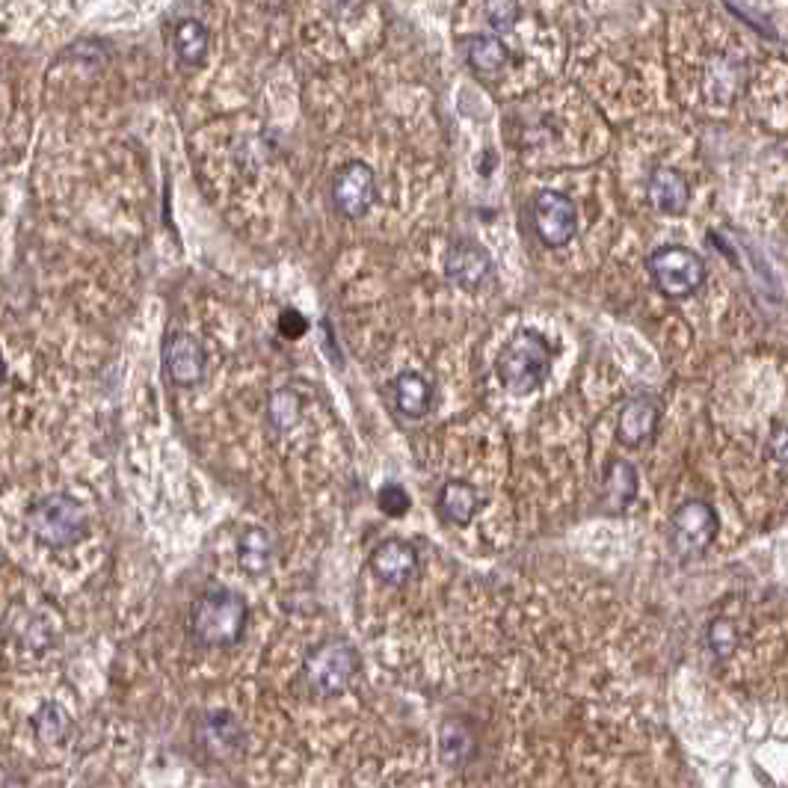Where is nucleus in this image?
Returning a JSON list of instances; mask_svg holds the SVG:
<instances>
[{"label": "nucleus", "mask_w": 788, "mask_h": 788, "mask_svg": "<svg viewBox=\"0 0 788 788\" xmlns=\"http://www.w3.org/2000/svg\"><path fill=\"white\" fill-rule=\"evenodd\" d=\"M250 607L229 587H208L190 607V631L202 647H234L246 631Z\"/></svg>", "instance_id": "nucleus-1"}, {"label": "nucleus", "mask_w": 788, "mask_h": 788, "mask_svg": "<svg viewBox=\"0 0 788 788\" xmlns=\"http://www.w3.org/2000/svg\"><path fill=\"white\" fill-rule=\"evenodd\" d=\"M27 531L39 540L42 546L71 548L90 534V515H86L78 498L66 496V493H51V496L31 505Z\"/></svg>", "instance_id": "nucleus-2"}, {"label": "nucleus", "mask_w": 788, "mask_h": 788, "mask_svg": "<svg viewBox=\"0 0 788 788\" xmlns=\"http://www.w3.org/2000/svg\"><path fill=\"white\" fill-rule=\"evenodd\" d=\"M498 380L513 394H531L543 389L552 376V350L543 335L519 333L513 335L498 356Z\"/></svg>", "instance_id": "nucleus-3"}, {"label": "nucleus", "mask_w": 788, "mask_h": 788, "mask_svg": "<svg viewBox=\"0 0 788 788\" xmlns=\"http://www.w3.org/2000/svg\"><path fill=\"white\" fill-rule=\"evenodd\" d=\"M359 656L347 640H326L305 656L303 685L317 699H329L344 694L354 685Z\"/></svg>", "instance_id": "nucleus-4"}, {"label": "nucleus", "mask_w": 788, "mask_h": 788, "mask_svg": "<svg viewBox=\"0 0 788 788\" xmlns=\"http://www.w3.org/2000/svg\"><path fill=\"white\" fill-rule=\"evenodd\" d=\"M649 276L664 297L685 300L706 282V262L685 246H661L649 255Z\"/></svg>", "instance_id": "nucleus-5"}, {"label": "nucleus", "mask_w": 788, "mask_h": 788, "mask_svg": "<svg viewBox=\"0 0 788 788\" xmlns=\"http://www.w3.org/2000/svg\"><path fill=\"white\" fill-rule=\"evenodd\" d=\"M718 536V515L706 501H687L670 519V546L676 555L697 557L703 555Z\"/></svg>", "instance_id": "nucleus-6"}, {"label": "nucleus", "mask_w": 788, "mask_h": 788, "mask_svg": "<svg viewBox=\"0 0 788 788\" xmlns=\"http://www.w3.org/2000/svg\"><path fill=\"white\" fill-rule=\"evenodd\" d=\"M531 217H534V229L540 234V241L552 246V250H560L566 243H572L578 232L576 205H572L569 196L557 190L536 193Z\"/></svg>", "instance_id": "nucleus-7"}, {"label": "nucleus", "mask_w": 788, "mask_h": 788, "mask_svg": "<svg viewBox=\"0 0 788 788\" xmlns=\"http://www.w3.org/2000/svg\"><path fill=\"white\" fill-rule=\"evenodd\" d=\"M376 199V182L371 166L362 161L344 163L333 178V202L347 220H362Z\"/></svg>", "instance_id": "nucleus-8"}, {"label": "nucleus", "mask_w": 788, "mask_h": 788, "mask_svg": "<svg viewBox=\"0 0 788 788\" xmlns=\"http://www.w3.org/2000/svg\"><path fill=\"white\" fill-rule=\"evenodd\" d=\"M448 279L460 285L463 291H480L493 282L496 276V264L489 258L484 246L475 241H460L448 250L445 258Z\"/></svg>", "instance_id": "nucleus-9"}, {"label": "nucleus", "mask_w": 788, "mask_h": 788, "mask_svg": "<svg viewBox=\"0 0 788 788\" xmlns=\"http://www.w3.org/2000/svg\"><path fill=\"white\" fill-rule=\"evenodd\" d=\"M199 744L211 758L217 762H229V758L241 756L243 744H246V732H243L241 720L234 718L232 711H208L199 720Z\"/></svg>", "instance_id": "nucleus-10"}, {"label": "nucleus", "mask_w": 788, "mask_h": 788, "mask_svg": "<svg viewBox=\"0 0 788 788\" xmlns=\"http://www.w3.org/2000/svg\"><path fill=\"white\" fill-rule=\"evenodd\" d=\"M163 368L175 385L190 389V385L202 383L205 376V350L202 344L196 341L187 333H172L163 344Z\"/></svg>", "instance_id": "nucleus-11"}, {"label": "nucleus", "mask_w": 788, "mask_h": 788, "mask_svg": "<svg viewBox=\"0 0 788 788\" xmlns=\"http://www.w3.org/2000/svg\"><path fill=\"white\" fill-rule=\"evenodd\" d=\"M371 569L383 584L404 587L418 576V552L413 543L392 536L371 552Z\"/></svg>", "instance_id": "nucleus-12"}, {"label": "nucleus", "mask_w": 788, "mask_h": 788, "mask_svg": "<svg viewBox=\"0 0 788 788\" xmlns=\"http://www.w3.org/2000/svg\"><path fill=\"white\" fill-rule=\"evenodd\" d=\"M658 421H661V404L652 394H637L619 413V442L631 448L644 445L656 436Z\"/></svg>", "instance_id": "nucleus-13"}, {"label": "nucleus", "mask_w": 788, "mask_h": 788, "mask_svg": "<svg viewBox=\"0 0 788 788\" xmlns=\"http://www.w3.org/2000/svg\"><path fill=\"white\" fill-rule=\"evenodd\" d=\"M647 193L652 208L661 213H670V217L685 213L687 202H691V187H687L685 175L679 170H670V166H658V170L649 175Z\"/></svg>", "instance_id": "nucleus-14"}, {"label": "nucleus", "mask_w": 788, "mask_h": 788, "mask_svg": "<svg viewBox=\"0 0 788 788\" xmlns=\"http://www.w3.org/2000/svg\"><path fill=\"white\" fill-rule=\"evenodd\" d=\"M436 507H439V513H442L445 522L463 528L475 519L477 507H480V493L472 484H465V480H448L442 486V493H439Z\"/></svg>", "instance_id": "nucleus-15"}, {"label": "nucleus", "mask_w": 788, "mask_h": 788, "mask_svg": "<svg viewBox=\"0 0 788 788\" xmlns=\"http://www.w3.org/2000/svg\"><path fill=\"white\" fill-rule=\"evenodd\" d=\"M394 404L406 418H425L433 406V385L430 380L415 371H404L394 380Z\"/></svg>", "instance_id": "nucleus-16"}, {"label": "nucleus", "mask_w": 788, "mask_h": 788, "mask_svg": "<svg viewBox=\"0 0 788 788\" xmlns=\"http://www.w3.org/2000/svg\"><path fill=\"white\" fill-rule=\"evenodd\" d=\"M274 536L264 528H246L237 540V564L246 576H264L274 566Z\"/></svg>", "instance_id": "nucleus-17"}, {"label": "nucleus", "mask_w": 788, "mask_h": 788, "mask_svg": "<svg viewBox=\"0 0 788 788\" xmlns=\"http://www.w3.org/2000/svg\"><path fill=\"white\" fill-rule=\"evenodd\" d=\"M635 496H637L635 465H628V463H623V460H617V463L607 468V475H605L607 507H611V510H626V507L635 501Z\"/></svg>", "instance_id": "nucleus-18"}, {"label": "nucleus", "mask_w": 788, "mask_h": 788, "mask_svg": "<svg viewBox=\"0 0 788 788\" xmlns=\"http://www.w3.org/2000/svg\"><path fill=\"white\" fill-rule=\"evenodd\" d=\"M172 48L178 54L184 66H199L208 51V31L199 21H182L172 33Z\"/></svg>", "instance_id": "nucleus-19"}, {"label": "nucleus", "mask_w": 788, "mask_h": 788, "mask_svg": "<svg viewBox=\"0 0 788 788\" xmlns=\"http://www.w3.org/2000/svg\"><path fill=\"white\" fill-rule=\"evenodd\" d=\"M33 732L42 744H62L71 732L69 711L60 703H45V706L33 715Z\"/></svg>", "instance_id": "nucleus-20"}, {"label": "nucleus", "mask_w": 788, "mask_h": 788, "mask_svg": "<svg viewBox=\"0 0 788 788\" xmlns=\"http://www.w3.org/2000/svg\"><path fill=\"white\" fill-rule=\"evenodd\" d=\"M468 62H472V69H475L477 74L493 78V74H498V71L505 69L507 62L505 45L498 39H489V36H480V39L472 42V48H468Z\"/></svg>", "instance_id": "nucleus-21"}, {"label": "nucleus", "mask_w": 788, "mask_h": 788, "mask_svg": "<svg viewBox=\"0 0 788 788\" xmlns=\"http://www.w3.org/2000/svg\"><path fill=\"white\" fill-rule=\"evenodd\" d=\"M267 418H270V425L276 430H291L297 421H300V397L291 392V389H279L274 392L270 397V404H267Z\"/></svg>", "instance_id": "nucleus-22"}, {"label": "nucleus", "mask_w": 788, "mask_h": 788, "mask_svg": "<svg viewBox=\"0 0 788 788\" xmlns=\"http://www.w3.org/2000/svg\"><path fill=\"white\" fill-rule=\"evenodd\" d=\"M468 753H472V738H468V732H465L460 723H448V727L442 729V756H445V762L463 765Z\"/></svg>", "instance_id": "nucleus-23"}, {"label": "nucleus", "mask_w": 788, "mask_h": 788, "mask_svg": "<svg viewBox=\"0 0 788 788\" xmlns=\"http://www.w3.org/2000/svg\"><path fill=\"white\" fill-rule=\"evenodd\" d=\"M486 19L498 33H505L519 21V0H486Z\"/></svg>", "instance_id": "nucleus-24"}, {"label": "nucleus", "mask_w": 788, "mask_h": 788, "mask_svg": "<svg viewBox=\"0 0 788 788\" xmlns=\"http://www.w3.org/2000/svg\"><path fill=\"white\" fill-rule=\"evenodd\" d=\"M376 505H380V510H383L385 515H404L406 510H409V493H406L404 486L401 484H385L380 493H376Z\"/></svg>", "instance_id": "nucleus-25"}, {"label": "nucleus", "mask_w": 788, "mask_h": 788, "mask_svg": "<svg viewBox=\"0 0 788 788\" xmlns=\"http://www.w3.org/2000/svg\"><path fill=\"white\" fill-rule=\"evenodd\" d=\"M708 644H711V649H715V656H720V658L732 656V649H735V644H738L735 626L727 623V619L711 623V628H708Z\"/></svg>", "instance_id": "nucleus-26"}, {"label": "nucleus", "mask_w": 788, "mask_h": 788, "mask_svg": "<svg viewBox=\"0 0 788 788\" xmlns=\"http://www.w3.org/2000/svg\"><path fill=\"white\" fill-rule=\"evenodd\" d=\"M279 329H282L285 338H300V335L309 329V321H305L297 309H285V312L279 314Z\"/></svg>", "instance_id": "nucleus-27"}, {"label": "nucleus", "mask_w": 788, "mask_h": 788, "mask_svg": "<svg viewBox=\"0 0 788 788\" xmlns=\"http://www.w3.org/2000/svg\"><path fill=\"white\" fill-rule=\"evenodd\" d=\"M770 451L779 463H788V427H783L774 439H770Z\"/></svg>", "instance_id": "nucleus-28"}, {"label": "nucleus", "mask_w": 788, "mask_h": 788, "mask_svg": "<svg viewBox=\"0 0 788 788\" xmlns=\"http://www.w3.org/2000/svg\"><path fill=\"white\" fill-rule=\"evenodd\" d=\"M3 376H7V364H3V356H0V383H3Z\"/></svg>", "instance_id": "nucleus-29"}]
</instances>
